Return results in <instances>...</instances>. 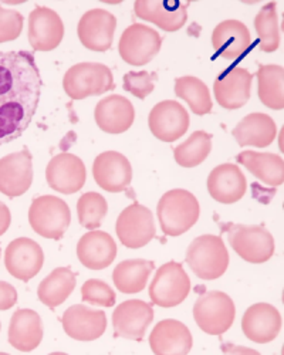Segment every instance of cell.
Wrapping results in <instances>:
<instances>
[{"label":"cell","mask_w":284,"mask_h":355,"mask_svg":"<svg viewBox=\"0 0 284 355\" xmlns=\"http://www.w3.org/2000/svg\"><path fill=\"white\" fill-rule=\"evenodd\" d=\"M77 257L84 268L103 270L116 260L117 245L111 234L101 230H90L81 236L77 243Z\"/></svg>","instance_id":"24"},{"label":"cell","mask_w":284,"mask_h":355,"mask_svg":"<svg viewBox=\"0 0 284 355\" xmlns=\"http://www.w3.org/2000/svg\"><path fill=\"white\" fill-rule=\"evenodd\" d=\"M148 125L155 138L162 142H174L189 128L188 111L172 100L158 103L150 112Z\"/></svg>","instance_id":"14"},{"label":"cell","mask_w":284,"mask_h":355,"mask_svg":"<svg viewBox=\"0 0 284 355\" xmlns=\"http://www.w3.org/2000/svg\"><path fill=\"white\" fill-rule=\"evenodd\" d=\"M253 74L243 67L226 69L213 83L218 104L226 110H238L250 98Z\"/></svg>","instance_id":"19"},{"label":"cell","mask_w":284,"mask_h":355,"mask_svg":"<svg viewBox=\"0 0 284 355\" xmlns=\"http://www.w3.org/2000/svg\"><path fill=\"white\" fill-rule=\"evenodd\" d=\"M258 77V94L263 105L272 110L284 108V69L277 64L260 66Z\"/></svg>","instance_id":"33"},{"label":"cell","mask_w":284,"mask_h":355,"mask_svg":"<svg viewBox=\"0 0 284 355\" xmlns=\"http://www.w3.org/2000/svg\"><path fill=\"white\" fill-rule=\"evenodd\" d=\"M64 37V24L57 12L37 6L28 15V42L35 51H51Z\"/></svg>","instance_id":"16"},{"label":"cell","mask_w":284,"mask_h":355,"mask_svg":"<svg viewBox=\"0 0 284 355\" xmlns=\"http://www.w3.org/2000/svg\"><path fill=\"white\" fill-rule=\"evenodd\" d=\"M63 88L71 100L101 96L116 88L111 70L101 63H78L63 78Z\"/></svg>","instance_id":"4"},{"label":"cell","mask_w":284,"mask_h":355,"mask_svg":"<svg viewBox=\"0 0 284 355\" xmlns=\"http://www.w3.org/2000/svg\"><path fill=\"white\" fill-rule=\"evenodd\" d=\"M212 46L224 60H235L247 53L251 36L245 23L231 19L219 23L212 33Z\"/></svg>","instance_id":"27"},{"label":"cell","mask_w":284,"mask_h":355,"mask_svg":"<svg viewBox=\"0 0 284 355\" xmlns=\"http://www.w3.org/2000/svg\"><path fill=\"white\" fill-rule=\"evenodd\" d=\"M28 223L42 238L59 241L71 223V212L63 199L43 195L32 202Z\"/></svg>","instance_id":"5"},{"label":"cell","mask_w":284,"mask_h":355,"mask_svg":"<svg viewBox=\"0 0 284 355\" xmlns=\"http://www.w3.org/2000/svg\"><path fill=\"white\" fill-rule=\"evenodd\" d=\"M189 291L190 280L184 266L177 261H168L158 269L150 286V297L154 304L170 309L185 302Z\"/></svg>","instance_id":"7"},{"label":"cell","mask_w":284,"mask_h":355,"mask_svg":"<svg viewBox=\"0 0 284 355\" xmlns=\"http://www.w3.org/2000/svg\"><path fill=\"white\" fill-rule=\"evenodd\" d=\"M116 232L125 248H144L155 238L154 215L144 205L135 202L120 214Z\"/></svg>","instance_id":"10"},{"label":"cell","mask_w":284,"mask_h":355,"mask_svg":"<svg viewBox=\"0 0 284 355\" xmlns=\"http://www.w3.org/2000/svg\"><path fill=\"white\" fill-rule=\"evenodd\" d=\"M246 189V178L235 164H222L209 173L208 191L219 203L232 205L239 202L245 196Z\"/></svg>","instance_id":"25"},{"label":"cell","mask_w":284,"mask_h":355,"mask_svg":"<svg viewBox=\"0 0 284 355\" xmlns=\"http://www.w3.org/2000/svg\"><path fill=\"white\" fill-rule=\"evenodd\" d=\"M116 28V16L103 9H93L85 12L80 19L77 35L85 49L93 51H107L111 49Z\"/></svg>","instance_id":"15"},{"label":"cell","mask_w":284,"mask_h":355,"mask_svg":"<svg viewBox=\"0 0 284 355\" xmlns=\"http://www.w3.org/2000/svg\"><path fill=\"white\" fill-rule=\"evenodd\" d=\"M46 180L51 189L63 195H73L85 184V165L77 155L62 153L48 162Z\"/></svg>","instance_id":"17"},{"label":"cell","mask_w":284,"mask_h":355,"mask_svg":"<svg viewBox=\"0 0 284 355\" xmlns=\"http://www.w3.org/2000/svg\"><path fill=\"white\" fill-rule=\"evenodd\" d=\"M162 37L152 27L131 24L121 35L118 51L123 60L131 66H145L159 53Z\"/></svg>","instance_id":"9"},{"label":"cell","mask_w":284,"mask_h":355,"mask_svg":"<svg viewBox=\"0 0 284 355\" xmlns=\"http://www.w3.org/2000/svg\"><path fill=\"white\" fill-rule=\"evenodd\" d=\"M236 161L269 187H280L284 182V162L280 155L243 151Z\"/></svg>","instance_id":"30"},{"label":"cell","mask_w":284,"mask_h":355,"mask_svg":"<svg viewBox=\"0 0 284 355\" xmlns=\"http://www.w3.org/2000/svg\"><path fill=\"white\" fill-rule=\"evenodd\" d=\"M154 320V309L142 300H127L112 313L114 336L142 341Z\"/></svg>","instance_id":"13"},{"label":"cell","mask_w":284,"mask_h":355,"mask_svg":"<svg viewBox=\"0 0 284 355\" xmlns=\"http://www.w3.org/2000/svg\"><path fill=\"white\" fill-rule=\"evenodd\" d=\"M0 252H2V250H0Z\"/></svg>","instance_id":"47"},{"label":"cell","mask_w":284,"mask_h":355,"mask_svg":"<svg viewBox=\"0 0 284 355\" xmlns=\"http://www.w3.org/2000/svg\"><path fill=\"white\" fill-rule=\"evenodd\" d=\"M33 182V158L30 151L9 154L0 159V192L13 199L30 189Z\"/></svg>","instance_id":"11"},{"label":"cell","mask_w":284,"mask_h":355,"mask_svg":"<svg viewBox=\"0 0 284 355\" xmlns=\"http://www.w3.org/2000/svg\"><path fill=\"white\" fill-rule=\"evenodd\" d=\"M229 243L233 250L251 264H262L274 254V238L263 226L231 225Z\"/></svg>","instance_id":"8"},{"label":"cell","mask_w":284,"mask_h":355,"mask_svg":"<svg viewBox=\"0 0 284 355\" xmlns=\"http://www.w3.org/2000/svg\"><path fill=\"white\" fill-rule=\"evenodd\" d=\"M0 355H10V354H8V352H0Z\"/></svg>","instance_id":"45"},{"label":"cell","mask_w":284,"mask_h":355,"mask_svg":"<svg viewBox=\"0 0 284 355\" xmlns=\"http://www.w3.org/2000/svg\"><path fill=\"white\" fill-rule=\"evenodd\" d=\"M155 269V264L151 260L131 259L124 260L112 272V282L116 287L125 294L141 293L147 287L148 277Z\"/></svg>","instance_id":"31"},{"label":"cell","mask_w":284,"mask_h":355,"mask_svg":"<svg viewBox=\"0 0 284 355\" xmlns=\"http://www.w3.org/2000/svg\"><path fill=\"white\" fill-rule=\"evenodd\" d=\"M17 303V291L8 283L0 280V311L10 310Z\"/></svg>","instance_id":"41"},{"label":"cell","mask_w":284,"mask_h":355,"mask_svg":"<svg viewBox=\"0 0 284 355\" xmlns=\"http://www.w3.org/2000/svg\"><path fill=\"white\" fill-rule=\"evenodd\" d=\"M42 94V77L30 51H0V145L30 125Z\"/></svg>","instance_id":"1"},{"label":"cell","mask_w":284,"mask_h":355,"mask_svg":"<svg viewBox=\"0 0 284 355\" xmlns=\"http://www.w3.org/2000/svg\"><path fill=\"white\" fill-rule=\"evenodd\" d=\"M212 151V135L205 131H195L185 142L174 150L178 165L184 168H195L201 165Z\"/></svg>","instance_id":"35"},{"label":"cell","mask_w":284,"mask_h":355,"mask_svg":"<svg viewBox=\"0 0 284 355\" xmlns=\"http://www.w3.org/2000/svg\"><path fill=\"white\" fill-rule=\"evenodd\" d=\"M94 181L107 192L125 191L132 181V166L125 155L117 151L100 154L93 164Z\"/></svg>","instance_id":"18"},{"label":"cell","mask_w":284,"mask_h":355,"mask_svg":"<svg viewBox=\"0 0 284 355\" xmlns=\"http://www.w3.org/2000/svg\"><path fill=\"white\" fill-rule=\"evenodd\" d=\"M236 309L233 300L223 291L212 290L199 297L193 306L197 327L209 336H222L232 327Z\"/></svg>","instance_id":"6"},{"label":"cell","mask_w":284,"mask_h":355,"mask_svg":"<svg viewBox=\"0 0 284 355\" xmlns=\"http://www.w3.org/2000/svg\"><path fill=\"white\" fill-rule=\"evenodd\" d=\"M157 215L166 236H181L197 222L201 208L196 196L189 191L172 189L159 199Z\"/></svg>","instance_id":"2"},{"label":"cell","mask_w":284,"mask_h":355,"mask_svg":"<svg viewBox=\"0 0 284 355\" xmlns=\"http://www.w3.org/2000/svg\"><path fill=\"white\" fill-rule=\"evenodd\" d=\"M150 345L155 355H188L192 349L193 338L184 322L166 318L154 327L150 336Z\"/></svg>","instance_id":"23"},{"label":"cell","mask_w":284,"mask_h":355,"mask_svg":"<svg viewBox=\"0 0 284 355\" xmlns=\"http://www.w3.org/2000/svg\"><path fill=\"white\" fill-rule=\"evenodd\" d=\"M186 263L199 279L216 280L229 268V252L219 236L202 234L189 245Z\"/></svg>","instance_id":"3"},{"label":"cell","mask_w":284,"mask_h":355,"mask_svg":"<svg viewBox=\"0 0 284 355\" xmlns=\"http://www.w3.org/2000/svg\"><path fill=\"white\" fill-rule=\"evenodd\" d=\"M0 330H2V324H0Z\"/></svg>","instance_id":"46"},{"label":"cell","mask_w":284,"mask_h":355,"mask_svg":"<svg viewBox=\"0 0 284 355\" xmlns=\"http://www.w3.org/2000/svg\"><path fill=\"white\" fill-rule=\"evenodd\" d=\"M23 16L16 10L0 8V43L16 40L23 31Z\"/></svg>","instance_id":"40"},{"label":"cell","mask_w":284,"mask_h":355,"mask_svg":"<svg viewBox=\"0 0 284 355\" xmlns=\"http://www.w3.org/2000/svg\"><path fill=\"white\" fill-rule=\"evenodd\" d=\"M242 330L253 343H272L281 330L280 311L269 303H256L246 310L242 318Z\"/></svg>","instance_id":"22"},{"label":"cell","mask_w":284,"mask_h":355,"mask_svg":"<svg viewBox=\"0 0 284 355\" xmlns=\"http://www.w3.org/2000/svg\"><path fill=\"white\" fill-rule=\"evenodd\" d=\"M81 297L85 303L101 307H112L117 300L114 290L105 282L98 279H90L82 284Z\"/></svg>","instance_id":"38"},{"label":"cell","mask_w":284,"mask_h":355,"mask_svg":"<svg viewBox=\"0 0 284 355\" xmlns=\"http://www.w3.org/2000/svg\"><path fill=\"white\" fill-rule=\"evenodd\" d=\"M44 264L42 246L30 238H17L5 252V266L17 280L28 282L37 276Z\"/></svg>","instance_id":"12"},{"label":"cell","mask_w":284,"mask_h":355,"mask_svg":"<svg viewBox=\"0 0 284 355\" xmlns=\"http://www.w3.org/2000/svg\"><path fill=\"white\" fill-rule=\"evenodd\" d=\"M136 17L157 24L165 32H177L188 20L186 5L179 0H136Z\"/></svg>","instance_id":"20"},{"label":"cell","mask_w":284,"mask_h":355,"mask_svg":"<svg viewBox=\"0 0 284 355\" xmlns=\"http://www.w3.org/2000/svg\"><path fill=\"white\" fill-rule=\"evenodd\" d=\"M48 355H69V354H66V352H51Z\"/></svg>","instance_id":"44"},{"label":"cell","mask_w":284,"mask_h":355,"mask_svg":"<svg viewBox=\"0 0 284 355\" xmlns=\"http://www.w3.org/2000/svg\"><path fill=\"white\" fill-rule=\"evenodd\" d=\"M223 355H260L256 349L243 347V345H235V344H223L222 345Z\"/></svg>","instance_id":"42"},{"label":"cell","mask_w":284,"mask_h":355,"mask_svg":"<svg viewBox=\"0 0 284 355\" xmlns=\"http://www.w3.org/2000/svg\"><path fill=\"white\" fill-rule=\"evenodd\" d=\"M232 134L240 146L266 148L276 139L277 127L270 115L253 112L243 118L233 128Z\"/></svg>","instance_id":"29"},{"label":"cell","mask_w":284,"mask_h":355,"mask_svg":"<svg viewBox=\"0 0 284 355\" xmlns=\"http://www.w3.org/2000/svg\"><path fill=\"white\" fill-rule=\"evenodd\" d=\"M43 340V322L40 315L30 309L17 310L9 324V343L21 352L36 349Z\"/></svg>","instance_id":"28"},{"label":"cell","mask_w":284,"mask_h":355,"mask_svg":"<svg viewBox=\"0 0 284 355\" xmlns=\"http://www.w3.org/2000/svg\"><path fill=\"white\" fill-rule=\"evenodd\" d=\"M94 118L98 128L104 132L123 134L134 124L135 110L128 98L114 94L98 101Z\"/></svg>","instance_id":"26"},{"label":"cell","mask_w":284,"mask_h":355,"mask_svg":"<svg viewBox=\"0 0 284 355\" xmlns=\"http://www.w3.org/2000/svg\"><path fill=\"white\" fill-rule=\"evenodd\" d=\"M158 76L157 73H148V71H130L124 76L123 87L124 90L132 94L134 97L144 100L147 98L155 87Z\"/></svg>","instance_id":"39"},{"label":"cell","mask_w":284,"mask_h":355,"mask_svg":"<svg viewBox=\"0 0 284 355\" xmlns=\"http://www.w3.org/2000/svg\"><path fill=\"white\" fill-rule=\"evenodd\" d=\"M277 3L269 2L254 17V28L259 36V49L265 53H273L280 46Z\"/></svg>","instance_id":"36"},{"label":"cell","mask_w":284,"mask_h":355,"mask_svg":"<svg viewBox=\"0 0 284 355\" xmlns=\"http://www.w3.org/2000/svg\"><path fill=\"white\" fill-rule=\"evenodd\" d=\"M175 94L185 100L196 115H205L212 111V100L208 85L193 76H184L175 80Z\"/></svg>","instance_id":"34"},{"label":"cell","mask_w":284,"mask_h":355,"mask_svg":"<svg viewBox=\"0 0 284 355\" xmlns=\"http://www.w3.org/2000/svg\"><path fill=\"white\" fill-rule=\"evenodd\" d=\"M10 223H12V214L8 206L3 202H0V236L8 232Z\"/></svg>","instance_id":"43"},{"label":"cell","mask_w":284,"mask_h":355,"mask_svg":"<svg viewBox=\"0 0 284 355\" xmlns=\"http://www.w3.org/2000/svg\"><path fill=\"white\" fill-rule=\"evenodd\" d=\"M108 212V205L103 195L98 192H87L80 196L77 202V215L78 223L89 229L96 230L98 229Z\"/></svg>","instance_id":"37"},{"label":"cell","mask_w":284,"mask_h":355,"mask_svg":"<svg viewBox=\"0 0 284 355\" xmlns=\"http://www.w3.org/2000/svg\"><path fill=\"white\" fill-rule=\"evenodd\" d=\"M76 284V273L70 268H57L39 284L37 297L44 306L55 309L69 299Z\"/></svg>","instance_id":"32"},{"label":"cell","mask_w":284,"mask_h":355,"mask_svg":"<svg viewBox=\"0 0 284 355\" xmlns=\"http://www.w3.org/2000/svg\"><path fill=\"white\" fill-rule=\"evenodd\" d=\"M62 324L66 334L77 341H94L107 330V315L101 310H91L82 304L69 307Z\"/></svg>","instance_id":"21"}]
</instances>
